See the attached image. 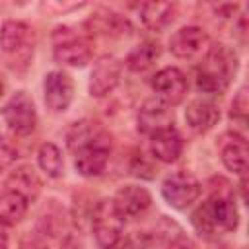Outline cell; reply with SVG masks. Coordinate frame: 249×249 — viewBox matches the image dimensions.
<instances>
[{
  "mask_svg": "<svg viewBox=\"0 0 249 249\" xmlns=\"http://www.w3.org/2000/svg\"><path fill=\"white\" fill-rule=\"evenodd\" d=\"M237 72V54L226 45H210L196 70V88L204 93H222Z\"/></svg>",
  "mask_w": 249,
  "mask_h": 249,
  "instance_id": "3",
  "label": "cell"
},
{
  "mask_svg": "<svg viewBox=\"0 0 249 249\" xmlns=\"http://www.w3.org/2000/svg\"><path fill=\"white\" fill-rule=\"evenodd\" d=\"M66 144L74 154V167L84 177L105 171L111 154V134L93 121H78L66 132Z\"/></svg>",
  "mask_w": 249,
  "mask_h": 249,
  "instance_id": "1",
  "label": "cell"
},
{
  "mask_svg": "<svg viewBox=\"0 0 249 249\" xmlns=\"http://www.w3.org/2000/svg\"><path fill=\"white\" fill-rule=\"evenodd\" d=\"M27 208H29V200L21 193L14 189L0 193V222H4L6 226L19 224L25 218Z\"/></svg>",
  "mask_w": 249,
  "mask_h": 249,
  "instance_id": "18",
  "label": "cell"
},
{
  "mask_svg": "<svg viewBox=\"0 0 249 249\" xmlns=\"http://www.w3.org/2000/svg\"><path fill=\"white\" fill-rule=\"evenodd\" d=\"M208 4L214 10V14H218L220 18H231L241 8L243 0H208Z\"/></svg>",
  "mask_w": 249,
  "mask_h": 249,
  "instance_id": "23",
  "label": "cell"
},
{
  "mask_svg": "<svg viewBox=\"0 0 249 249\" xmlns=\"http://www.w3.org/2000/svg\"><path fill=\"white\" fill-rule=\"evenodd\" d=\"M191 222L198 235L206 239H216L224 233L235 231L239 212L230 185L226 183V189H214L212 195L193 212Z\"/></svg>",
  "mask_w": 249,
  "mask_h": 249,
  "instance_id": "2",
  "label": "cell"
},
{
  "mask_svg": "<svg viewBox=\"0 0 249 249\" xmlns=\"http://www.w3.org/2000/svg\"><path fill=\"white\" fill-rule=\"evenodd\" d=\"M222 163L226 165L228 171H233L235 175H245L247 171V142L241 136H233L230 142H226L222 146Z\"/></svg>",
  "mask_w": 249,
  "mask_h": 249,
  "instance_id": "19",
  "label": "cell"
},
{
  "mask_svg": "<svg viewBox=\"0 0 249 249\" xmlns=\"http://www.w3.org/2000/svg\"><path fill=\"white\" fill-rule=\"evenodd\" d=\"M0 53L16 72L29 68L35 53V31L29 23L10 19L0 29Z\"/></svg>",
  "mask_w": 249,
  "mask_h": 249,
  "instance_id": "4",
  "label": "cell"
},
{
  "mask_svg": "<svg viewBox=\"0 0 249 249\" xmlns=\"http://www.w3.org/2000/svg\"><path fill=\"white\" fill-rule=\"evenodd\" d=\"M200 191H202L200 181L185 169L167 175L161 183V196L169 206L179 210L191 206L200 196Z\"/></svg>",
  "mask_w": 249,
  "mask_h": 249,
  "instance_id": "8",
  "label": "cell"
},
{
  "mask_svg": "<svg viewBox=\"0 0 249 249\" xmlns=\"http://www.w3.org/2000/svg\"><path fill=\"white\" fill-rule=\"evenodd\" d=\"M231 119H239L241 123H245V117H247V89L241 88L231 103V111H230Z\"/></svg>",
  "mask_w": 249,
  "mask_h": 249,
  "instance_id": "24",
  "label": "cell"
},
{
  "mask_svg": "<svg viewBox=\"0 0 249 249\" xmlns=\"http://www.w3.org/2000/svg\"><path fill=\"white\" fill-rule=\"evenodd\" d=\"M130 8L148 29H161L173 19V0H130Z\"/></svg>",
  "mask_w": 249,
  "mask_h": 249,
  "instance_id": "15",
  "label": "cell"
},
{
  "mask_svg": "<svg viewBox=\"0 0 249 249\" xmlns=\"http://www.w3.org/2000/svg\"><path fill=\"white\" fill-rule=\"evenodd\" d=\"M117 212L123 216V220H134L138 216H142L150 204H152V195L148 193V189L138 187V185H126L121 187L115 196L111 198Z\"/></svg>",
  "mask_w": 249,
  "mask_h": 249,
  "instance_id": "13",
  "label": "cell"
},
{
  "mask_svg": "<svg viewBox=\"0 0 249 249\" xmlns=\"http://www.w3.org/2000/svg\"><path fill=\"white\" fill-rule=\"evenodd\" d=\"M185 121L196 134H204L220 121V109L210 99H193L185 109Z\"/></svg>",
  "mask_w": 249,
  "mask_h": 249,
  "instance_id": "16",
  "label": "cell"
},
{
  "mask_svg": "<svg viewBox=\"0 0 249 249\" xmlns=\"http://www.w3.org/2000/svg\"><path fill=\"white\" fill-rule=\"evenodd\" d=\"M2 119L14 134L18 136L31 134L37 126V111H35L33 99L25 91L14 93L8 99V103L2 107Z\"/></svg>",
  "mask_w": 249,
  "mask_h": 249,
  "instance_id": "7",
  "label": "cell"
},
{
  "mask_svg": "<svg viewBox=\"0 0 249 249\" xmlns=\"http://www.w3.org/2000/svg\"><path fill=\"white\" fill-rule=\"evenodd\" d=\"M2 91H4V86H2V82H0V95H2Z\"/></svg>",
  "mask_w": 249,
  "mask_h": 249,
  "instance_id": "28",
  "label": "cell"
},
{
  "mask_svg": "<svg viewBox=\"0 0 249 249\" xmlns=\"http://www.w3.org/2000/svg\"><path fill=\"white\" fill-rule=\"evenodd\" d=\"M123 226L124 220L117 212L113 200H101L93 208L91 218V230L97 245L101 247H115L123 239Z\"/></svg>",
  "mask_w": 249,
  "mask_h": 249,
  "instance_id": "6",
  "label": "cell"
},
{
  "mask_svg": "<svg viewBox=\"0 0 249 249\" xmlns=\"http://www.w3.org/2000/svg\"><path fill=\"white\" fill-rule=\"evenodd\" d=\"M152 89L156 97H160L167 105H179L187 95L189 82L179 68L165 66L152 78Z\"/></svg>",
  "mask_w": 249,
  "mask_h": 249,
  "instance_id": "10",
  "label": "cell"
},
{
  "mask_svg": "<svg viewBox=\"0 0 249 249\" xmlns=\"http://www.w3.org/2000/svg\"><path fill=\"white\" fill-rule=\"evenodd\" d=\"M45 105L53 113H64L74 99V82L62 70H53L45 76L43 82Z\"/></svg>",
  "mask_w": 249,
  "mask_h": 249,
  "instance_id": "11",
  "label": "cell"
},
{
  "mask_svg": "<svg viewBox=\"0 0 249 249\" xmlns=\"http://www.w3.org/2000/svg\"><path fill=\"white\" fill-rule=\"evenodd\" d=\"M16 158H18V150L4 136H0V171L8 169L16 161Z\"/></svg>",
  "mask_w": 249,
  "mask_h": 249,
  "instance_id": "25",
  "label": "cell"
},
{
  "mask_svg": "<svg viewBox=\"0 0 249 249\" xmlns=\"http://www.w3.org/2000/svg\"><path fill=\"white\" fill-rule=\"evenodd\" d=\"M158 56H160V45L154 43V41H144V43L136 45V47L128 53V56H126V66H128L130 72L140 74V72H146V70L156 62Z\"/></svg>",
  "mask_w": 249,
  "mask_h": 249,
  "instance_id": "21",
  "label": "cell"
},
{
  "mask_svg": "<svg viewBox=\"0 0 249 249\" xmlns=\"http://www.w3.org/2000/svg\"><path fill=\"white\" fill-rule=\"evenodd\" d=\"M119 80H121V62L109 54L97 58L89 76V95L93 97L109 95L117 88Z\"/></svg>",
  "mask_w": 249,
  "mask_h": 249,
  "instance_id": "14",
  "label": "cell"
},
{
  "mask_svg": "<svg viewBox=\"0 0 249 249\" xmlns=\"http://www.w3.org/2000/svg\"><path fill=\"white\" fill-rule=\"evenodd\" d=\"M56 8H62V10H70V8H74V6H78V4H82V2H86V0H51Z\"/></svg>",
  "mask_w": 249,
  "mask_h": 249,
  "instance_id": "26",
  "label": "cell"
},
{
  "mask_svg": "<svg viewBox=\"0 0 249 249\" xmlns=\"http://www.w3.org/2000/svg\"><path fill=\"white\" fill-rule=\"evenodd\" d=\"M8 245V233H6V224L0 222V247Z\"/></svg>",
  "mask_w": 249,
  "mask_h": 249,
  "instance_id": "27",
  "label": "cell"
},
{
  "mask_svg": "<svg viewBox=\"0 0 249 249\" xmlns=\"http://www.w3.org/2000/svg\"><path fill=\"white\" fill-rule=\"evenodd\" d=\"M183 148H185L183 136L173 126L150 134V152L156 160H160L163 163L177 161L179 156L183 154Z\"/></svg>",
  "mask_w": 249,
  "mask_h": 249,
  "instance_id": "17",
  "label": "cell"
},
{
  "mask_svg": "<svg viewBox=\"0 0 249 249\" xmlns=\"http://www.w3.org/2000/svg\"><path fill=\"white\" fill-rule=\"evenodd\" d=\"M212 41L202 27L187 25L177 29L169 39V51L183 60H200L210 49Z\"/></svg>",
  "mask_w": 249,
  "mask_h": 249,
  "instance_id": "9",
  "label": "cell"
},
{
  "mask_svg": "<svg viewBox=\"0 0 249 249\" xmlns=\"http://www.w3.org/2000/svg\"><path fill=\"white\" fill-rule=\"evenodd\" d=\"M53 56L62 66H86L91 60V45L89 41L68 25L54 27L53 35Z\"/></svg>",
  "mask_w": 249,
  "mask_h": 249,
  "instance_id": "5",
  "label": "cell"
},
{
  "mask_svg": "<svg viewBox=\"0 0 249 249\" xmlns=\"http://www.w3.org/2000/svg\"><path fill=\"white\" fill-rule=\"evenodd\" d=\"M8 187L18 191V193H21L23 196H27V200H33V198H37V195L41 191V181H39V177H37L33 167L21 165L10 175Z\"/></svg>",
  "mask_w": 249,
  "mask_h": 249,
  "instance_id": "20",
  "label": "cell"
},
{
  "mask_svg": "<svg viewBox=\"0 0 249 249\" xmlns=\"http://www.w3.org/2000/svg\"><path fill=\"white\" fill-rule=\"evenodd\" d=\"M37 161H39V167L53 179L60 177L62 171H64V160H62V152L58 150L56 144L53 142H45L39 152H37Z\"/></svg>",
  "mask_w": 249,
  "mask_h": 249,
  "instance_id": "22",
  "label": "cell"
},
{
  "mask_svg": "<svg viewBox=\"0 0 249 249\" xmlns=\"http://www.w3.org/2000/svg\"><path fill=\"white\" fill-rule=\"evenodd\" d=\"M173 119L175 117H173L171 105H167L160 97H152V99H146L142 103V107L138 109L136 124H138V130L142 134L150 136V134H154L158 130L173 126Z\"/></svg>",
  "mask_w": 249,
  "mask_h": 249,
  "instance_id": "12",
  "label": "cell"
}]
</instances>
